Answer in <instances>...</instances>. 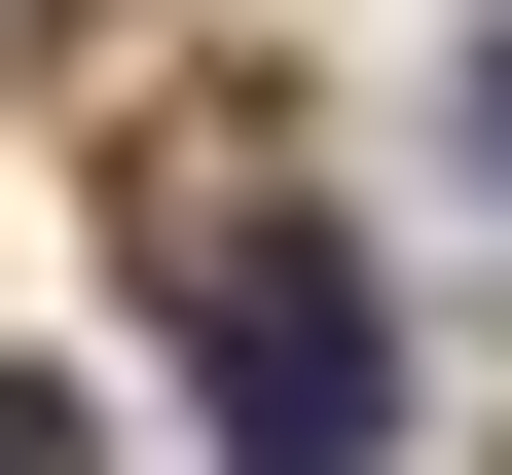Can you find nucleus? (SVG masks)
<instances>
[{"mask_svg": "<svg viewBox=\"0 0 512 475\" xmlns=\"http://www.w3.org/2000/svg\"><path fill=\"white\" fill-rule=\"evenodd\" d=\"M147 293L220 329V475H366V256H330V220L183 183V220H147Z\"/></svg>", "mask_w": 512, "mask_h": 475, "instance_id": "1", "label": "nucleus"}, {"mask_svg": "<svg viewBox=\"0 0 512 475\" xmlns=\"http://www.w3.org/2000/svg\"><path fill=\"white\" fill-rule=\"evenodd\" d=\"M476 183H512V37H476Z\"/></svg>", "mask_w": 512, "mask_h": 475, "instance_id": "3", "label": "nucleus"}, {"mask_svg": "<svg viewBox=\"0 0 512 475\" xmlns=\"http://www.w3.org/2000/svg\"><path fill=\"white\" fill-rule=\"evenodd\" d=\"M0 475H74V402H37V366H0Z\"/></svg>", "mask_w": 512, "mask_h": 475, "instance_id": "2", "label": "nucleus"}]
</instances>
